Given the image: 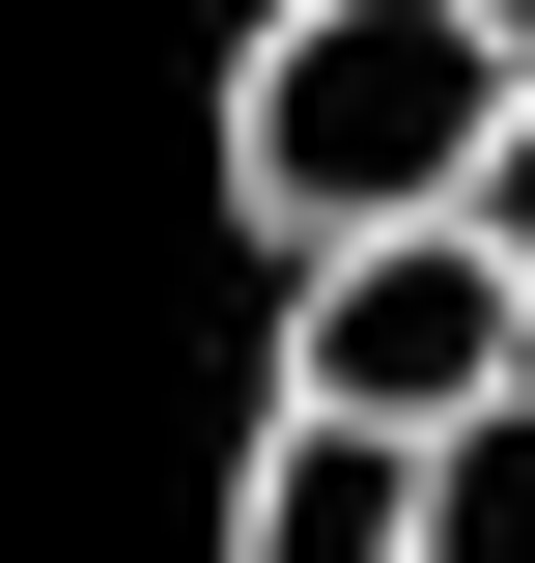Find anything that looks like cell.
<instances>
[{
    "instance_id": "cell-1",
    "label": "cell",
    "mask_w": 535,
    "mask_h": 563,
    "mask_svg": "<svg viewBox=\"0 0 535 563\" xmlns=\"http://www.w3.org/2000/svg\"><path fill=\"white\" fill-rule=\"evenodd\" d=\"M507 169V29L479 0H282L254 57H226V198L310 254H395V225H479Z\"/></svg>"
},
{
    "instance_id": "cell-2",
    "label": "cell",
    "mask_w": 535,
    "mask_h": 563,
    "mask_svg": "<svg viewBox=\"0 0 535 563\" xmlns=\"http://www.w3.org/2000/svg\"><path fill=\"white\" fill-rule=\"evenodd\" d=\"M282 395H310V422H395V451L507 422V395H535V282H507V225L310 254V282H282Z\"/></svg>"
},
{
    "instance_id": "cell-3",
    "label": "cell",
    "mask_w": 535,
    "mask_h": 563,
    "mask_svg": "<svg viewBox=\"0 0 535 563\" xmlns=\"http://www.w3.org/2000/svg\"><path fill=\"white\" fill-rule=\"evenodd\" d=\"M226 563H423V451L395 422H254V479H226Z\"/></svg>"
},
{
    "instance_id": "cell-4",
    "label": "cell",
    "mask_w": 535,
    "mask_h": 563,
    "mask_svg": "<svg viewBox=\"0 0 535 563\" xmlns=\"http://www.w3.org/2000/svg\"><path fill=\"white\" fill-rule=\"evenodd\" d=\"M423 563H535V395L423 451Z\"/></svg>"
},
{
    "instance_id": "cell-5",
    "label": "cell",
    "mask_w": 535,
    "mask_h": 563,
    "mask_svg": "<svg viewBox=\"0 0 535 563\" xmlns=\"http://www.w3.org/2000/svg\"><path fill=\"white\" fill-rule=\"evenodd\" d=\"M479 225H507V282H535V85H507V169H479Z\"/></svg>"
},
{
    "instance_id": "cell-6",
    "label": "cell",
    "mask_w": 535,
    "mask_h": 563,
    "mask_svg": "<svg viewBox=\"0 0 535 563\" xmlns=\"http://www.w3.org/2000/svg\"><path fill=\"white\" fill-rule=\"evenodd\" d=\"M479 29H507V85H535V0H479Z\"/></svg>"
}]
</instances>
